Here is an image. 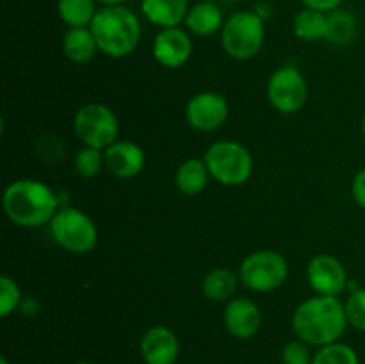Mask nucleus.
Listing matches in <instances>:
<instances>
[{
	"label": "nucleus",
	"mask_w": 365,
	"mask_h": 364,
	"mask_svg": "<svg viewBox=\"0 0 365 364\" xmlns=\"http://www.w3.org/2000/svg\"><path fill=\"white\" fill-rule=\"evenodd\" d=\"M348 325L346 307L339 296H312L299 303L292 314V330L296 338L317 348L337 343Z\"/></svg>",
	"instance_id": "nucleus-1"
},
{
	"label": "nucleus",
	"mask_w": 365,
	"mask_h": 364,
	"mask_svg": "<svg viewBox=\"0 0 365 364\" xmlns=\"http://www.w3.org/2000/svg\"><path fill=\"white\" fill-rule=\"evenodd\" d=\"M6 216L18 227L36 228L50 223L59 211V200L52 188L36 178L11 182L2 196Z\"/></svg>",
	"instance_id": "nucleus-2"
},
{
	"label": "nucleus",
	"mask_w": 365,
	"mask_h": 364,
	"mask_svg": "<svg viewBox=\"0 0 365 364\" xmlns=\"http://www.w3.org/2000/svg\"><path fill=\"white\" fill-rule=\"evenodd\" d=\"M89 29L100 52L113 59L130 56L141 39V21L125 6H107L96 11Z\"/></svg>",
	"instance_id": "nucleus-3"
},
{
	"label": "nucleus",
	"mask_w": 365,
	"mask_h": 364,
	"mask_svg": "<svg viewBox=\"0 0 365 364\" xmlns=\"http://www.w3.org/2000/svg\"><path fill=\"white\" fill-rule=\"evenodd\" d=\"M210 177L223 186H241L252 177L253 157L237 141H216L203 156Z\"/></svg>",
	"instance_id": "nucleus-4"
},
{
	"label": "nucleus",
	"mask_w": 365,
	"mask_h": 364,
	"mask_svg": "<svg viewBox=\"0 0 365 364\" xmlns=\"http://www.w3.org/2000/svg\"><path fill=\"white\" fill-rule=\"evenodd\" d=\"M266 39L262 18L252 11L235 13L225 21L221 29L223 50L237 61H248L260 52Z\"/></svg>",
	"instance_id": "nucleus-5"
},
{
	"label": "nucleus",
	"mask_w": 365,
	"mask_h": 364,
	"mask_svg": "<svg viewBox=\"0 0 365 364\" xmlns=\"http://www.w3.org/2000/svg\"><path fill=\"white\" fill-rule=\"evenodd\" d=\"M52 238L61 248L71 253H88L98 243L95 221L77 207H63L50 221Z\"/></svg>",
	"instance_id": "nucleus-6"
},
{
	"label": "nucleus",
	"mask_w": 365,
	"mask_h": 364,
	"mask_svg": "<svg viewBox=\"0 0 365 364\" xmlns=\"http://www.w3.org/2000/svg\"><path fill=\"white\" fill-rule=\"evenodd\" d=\"M239 277L252 291L269 293L285 284L289 264L285 257L274 250H257L242 259Z\"/></svg>",
	"instance_id": "nucleus-7"
},
{
	"label": "nucleus",
	"mask_w": 365,
	"mask_h": 364,
	"mask_svg": "<svg viewBox=\"0 0 365 364\" xmlns=\"http://www.w3.org/2000/svg\"><path fill=\"white\" fill-rule=\"evenodd\" d=\"M77 138L84 146L106 150L116 143L120 125L113 111L103 103H86L77 111L73 120Z\"/></svg>",
	"instance_id": "nucleus-8"
},
{
	"label": "nucleus",
	"mask_w": 365,
	"mask_h": 364,
	"mask_svg": "<svg viewBox=\"0 0 365 364\" xmlns=\"http://www.w3.org/2000/svg\"><path fill=\"white\" fill-rule=\"evenodd\" d=\"M309 88L302 71L294 66H282L267 81V100L282 114H296L303 109Z\"/></svg>",
	"instance_id": "nucleus-9"
},
{
	"label": "nucleus",
	"mask_w": 365,
	"mask_h": 364,
	"mask_svg": "<svg viewBox=\"0 0 365 364\" xmlns=\"http://www.w3.org/2000/svg\"><path fill=\"white\" fill-rule=\"evenodd\" d=\"M228 113L227 98L214 91L196 93L185 106V120L198 132L217 131L228 120Z\"/></svg>",
	"instance_id": "nucleus-10"
},
{
	"label": "nucleus",
	"mask_w": 365,
	"mask_h": 364,
	"mask_svg": "<svg viewBox=\"0 0 365 364\" xmlns=\"http://www.w3.org/2000/svg\"><path fill=\"white\" fill-rule=\"evenodd\" d=\"M307 280L317 295L339 296L348 285V273L337 257L319 253L312 257L307 266Z\"/></svg>",
	"instance_id": "nucleus-11"
},
{
	"label": "nucleus",
	"mask_w": 365,
	"mask_h": 364,
	"mask_svg": "<svg viewBox=\"0 0 365 364\" xmlns=\"http://www.w3.org/2000/svg\"><path fill=\"white\" fill-rule=\"evenodd\" d=\"M152 54L157 63L164 68H180L192 54V43L187 32L180 27L160 29L152 45Z\"/></svg>",
	"instance_id": "nucleus-12"
},
{
	"label": "nucleus",
	"mask_w": 365,
	"mask_h": 364,
	"mask_svg": "<svg viewBox=\"0 0 365 364\" xmlns=\"http://www.w3.org/2000/svg\"><path fill=\"white\" fill-rule=\"evenodd\" d=\"M225 328L237 339H250L260 330L262 313L250 298H232L223 313Z\"/></svg>",
	"instance_id": "nucleus-13"
},
{
	"label": "nucleus",
	"mask_w": 365,
	"mask_h": 364,
	"mask_svg": "<svg viewBox=\"0 0 365 364\" xmlns=\"http://www.w3.org/2000/svg\"><path fill=\"white\" fill-rule=\"evenodd\" d=\"M139 350L146 364H175L180 353V343L171 328L155 325L145 332Z\"/></svg>",
	"instance_id": "nucleus-14"
},
{
	"label": "nucleus",
	"mask_w": 365,
	"mask_h": 364,
	"mask_svg": "<svg viewBox=\"0 0 365 364\" xmlns=\"http://www.w3.org/2000/svg\"><path fill=\"white\" fill-rule=\"evenodd\" d=\"M106 168L118 178H132L145 168V150L134 141H116L103 150Z\"/></svg>",
	"instance_id": "nucleus-15"
},
{
	"label": "nucleus",
	"mask_w": 365,
	"mask_h": 364,
	"mask_svg": "<svg viewBox=\"0 0 365 364\" xmlns=\"http://www.w3.org/2000/svg\"><path fill=\"white\" fill-rule=\"evenodd\" d=\"M141 11L157 27H178L189 13V0H143Z\"/></svg>",
	"instance_id": "nucleus-16"
},
{
	"label": "nucleus",
	"mask_w": 365,
	"mask_h": 364,
	"mask_svg": "<svg viewBox=\"0 0 365 364\" xmlns=\"http://www.w3.org/2000/svg\"><path fill=\"white\" fill-rule=\"evenodd\" d=\"M223 14L220 7L212 2H200L189 7L185 16V27L189 32L196 36H212L220 29H223Z\"/></svg>",
	"instance_id": "nucleus-17"
},
{
	"label": "nucleus",
	"mask_w": 365,
	"mask_h": 364,
	"mask_svg": "<svg viewBox=\"0 0 365 364\" xmlns=\"http://www.w3.org/2000/svg\"><path fill=\"white\" fill-rule=\"evenodd\" d=\"M63 50L64 56L70 61L78 64L89 63L98 52V45L93 36L91 29L89 27H75L68 29L63 39Z\"/></svg>",
	"instance_id": "nucleus-18"
},
{
	"label": "nucleus",
	"mask_w": 365,
	"mask_h": 364,
	"mask_svg": "<svg viewBox=\"0 0 365 364\" xmlns=\"http://www.w3.org/2000/svg\"><path fill=\"white\" fill-rule=\"evenodd\" d=\"M209 177L210 173L205 161L191 157V159L184 161V163L178 166L175 182H177V188L182 195L196 196L207 188Z\"/></svg>",
	"instance_id": "nucleus-19"
},
{
	"label": "nucleus",
	"mask_w": 365,
	"mask_h": 364,
	"mask_svg": "<svg viewBox=\"0 0 365 364\" xmlns=\"http://www.w3.org/2000/svg\"><path fill=\"white\" fill-rule=\"evenodd\" d=\"M202 289L212 302H230L237 289V277L227 268H214L203 278Z\"/></svg>",
	"instance_id": "nucleus-20"
},
{
	"label": "nucleus",
	"mask_w": 365,
	"mask_h": 364,
	"mask_svg": "<svg viewBox=\"0 0 365 364\" xmlns=\"http://www.w3.org/2000/svg\"><path fill=\"white\" fill-rule=\"evenodd\" d=\"M292 31H294L296 38L303 39V41H319V39L327 38L328 16L321 11L305 7L294 16Z\"/></svg>",
	"instance_id": "nucleus-21"
},
{
	"label": "nucleus",
	"mask_w": 365,
	"mask_h": 364,
	"mask_svg": "<svg viewBox=\"0 0 365 364\" xmlns=\"http://www.w3.org/2000/svg\"><path fill=\"white\" fill-rule=\"evenodd\" d=\"M57 13L70 29L89 27L96 14L95 0H59Z\"/></svg>",
	"instance_id": "nucleus-22"
},
{
	"label": "nucleus",
	"mask_w": 365,
	"mask_h": 364,
	"mask_svg": "<svg viewBox=\"0 0 365 364\" xmlns=\"http://www.w3.org/2000/svg\"><path fill=\"white\" fill-rule=\"evenodd\" d=\"M356 34V20L353 14L346 11H331L328 14V31L327 38L334 45H346L351 41Z\"/></svg>",
	"instance_id": "nucleus-23"
},
{
	"label": "nucleus",
	"mask_w": 365,
	"mask_h": 364,
	"mask_svg": "<svg viewBox=\"0 0 365 364\" xmlns=\"http://www.w3.org/2000/svg\"><path fill=\"white\" fill-rule=\"evenodd\" d=\"M312 364H360L359 353L346 343H330L317 348Z\"/></svg>",
	"instance_id": "nucleus-24"
},
{
	"label": "nucleus",
	"mask_w": 365,
	"mask_h": 364,
	"mask_svg": "<svg viewBox=\"0 0 365 364\" xmlns=\"http://www.w3.org/2000/svg\"><path fill=\"white\" fill-rule=\"evenodd\" d=\"M102 166H106L103 150L93 148V146H84L75 156V170L84 178H91L95 175H98Z\"/></svg>",
	"instance_id": "nucleus-25"
},
{
	"label": "nucleus",
	"mask_w": 365,
	"mask_h": 364,
	"mask_svg": "<svg viewBox=\"0 0 365 364\" xmlns=\"http://www.w3.org/2000/svg\"><path fill=\"white\" fill-rule=\"evenodd\" d=\"M21 291L14 278L2 275L0 277V316L7 318L20 307Z\"/></svg>",
	"instance_id": "nucleus-26"
},
{
	"label": "nucleus",
	"mask_w": 365,
	"mask_h": 364,
	"mask_svg": "<svg viewBox=\"0 0 365 364\" xmlns=\"http://www.w3.org/2000/svg\"><path fill=\"white\" fill-rule=\"evenodd\" d=\"M348 323L356 330L365 332V289H356L344 303Z\"/></svg>",
	"instance_id": "nucleus-27"
},
{
	"label": "nucleus",
	"mask_w": 365,
	"mask_h": 364,
	"mask_svg": "<svg viewBox=\"0 0 365 364\" xmlns=\"http://www.w3.org/2000/svg\"><path fill=\"white\" fill-rule=\"evenodd\" d=\"M314 353L310 352V345L302 339L289 341L282 348V360L284 364H312Z\"/></svg>",
	"instance_id": "nucleus-28"
},
{
	"label": "nucleus",
	"mask_w": 365,
	"mask_h": 364,
	"mask_svg": "<svg viewBox=\"0 0 365 364\" xmlns=\"http://www.w3.org/2000/svg\"><path fill=\"white\" fill-rule=\"evenodd\" d=\"M351 196L359 207L365 209V168L355 175L351 182Z\"/></svg>",
	"instance_id": "nucleus-29"
},
{
	"label": "nucleus",
	"mask_w": 365,
	"mask_h": 364,
	"mask_svg": "<svg viewBox=\"0 0 365 364\" xmlns=\"http://www.w3.org/2000/svg\"><path fill=\"white\" fill-rule=\"evenodd\" d=\"M305 4V7L310 9L321 11V13H327V11H335L341 6L342 0H302Z\"/></svg>",
	"instance_id": "nucleus-30"
},
{
	"label": "nucleus",
	"mask_w": 365,
	"mask_h": 364,
	"mask_svg": "<svg viewBox=\"0 0 365 364\" xmlns=\"http://www.w3.org/2000/svg\"><path fill=\"white\" fill-rule=\"evenodd\" d=\"M95 2H100L103 4V6H121L123 2H127V0H95Z\"/></svg>",
	"instance_id": "nucleus-31"
},
{
	"label": "nucleus",
	"mask_w": 365,
	"mask_h": 364,
	"mask_svg": "<svg viewBox=\"0 0 365 364\" xmlns=\"http://www.w3.org/2000/svg\"><path fill=\"white\" fill-rule=\"evenodd\" d=\"M0 364H9V360H7V357H6V355L0 357Z\"/></svg>",
	"instance_id": "nucleus-32"
},
{
	"label": "nucleus",
	"mask_w": 365,
	"mask_h": 364,
	"mask_svg": "<svg viewBox=\"0 0 365 364\" xmlns=\"http://www.w3.org/2000/svg\"><path fill=\"white\" fill-rule=\"evenodd\" d=\"M362 134H364V139H365V113L362 116Z\"/></svg>",
	"instance_id": "nucleus-33"
},
{
	"label": "nucleus",
	"mask_w": 365,
	"mask_h": 364,
	"mask_svg": "<svg viewBox=\"0 0 365 364\" xmlns=\"http://www.w3.org/2000/svg\"><path fill=\"white\" fill-rule=\"evenodd\" d=\"M73 364H93V363H88V360H78V363H73Z\"/></svg>",
	"instance_id": "nucleus-34"
},
{
	"label": "nucleus",
	"mask_w": 365,
	"mask_h": 364,
	"mask_svg": "<svg viewBox=\"0 0 365 364\" xmlns=\"http://www.w3.org/2000/svg\"><path fill=\"white\" fill-rule=\"evenodd\" d=\"M228 2H241V0H228Z\"/></svg>",
	"instance_id": "nucleus-35"
}]
</instances>
